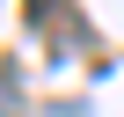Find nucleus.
Instances as JSON below:
<instances>
[{
    "instance_id": "obj_1",
    "label": "nucleus",
    "mask_w": 124,
    "mask_h": 117,
    "mask_svg": "<svg viewBox=\"0 0 124 117\" xmlns=\"http://www.w3.org/2000/svg\"><path fill=\"white\" fill-rule=\"evenodd\" d=\"M51 8H58V0H29V15H51Z\"/></svg>"
}]
</instances>
